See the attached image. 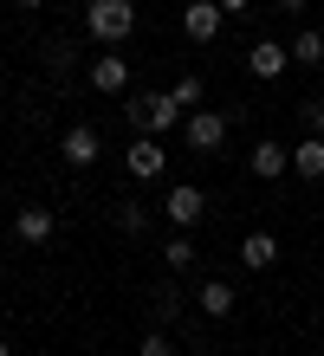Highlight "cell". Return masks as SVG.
<instances>
[{
	"mask_svg": "<svg viewBox=\"0 0 324 356\" xmlns=\"http://www.w3.org/2000/svg\"><path fill=\"white\" fill-rule=\"evenodd\" d=\"M84 33H91L98 46H123V39L137 33V0H91V7H84Z\"/></svg>",
	"mask_w": 324,
	"mask_h": 356,
	"instance_id": "cell-1",
	"label": "cell"
},
{
	"mask_svg": "<svg viewBox=\"0 0 324 356\" xmlns=\"http://www.w3.org/2000/svg\"><path fill=\"white\" fill-rule=\"evenodd\" d=\"M123 111H130V123H137L143 136H162V130H176V123H182V104L169 97V91H137Z\"/></svg>",
	"mask_w": 324,
	"mask_h": 356,
	"instance_id": "cell-2",
	"label": "cell"
},
{
	"mask_svg": "<svg viewBox=\"0 0 324 356\" xmlns=\"http://www.w3.org/2000/svg\"><path fill=\"white\" fill-rule=\"evenodd\" d=\"M182 143H188L194 156H214V149L227 143V117H221V111H188V123H182Z\"/></svg>",
	"mask_w": 324,
	"mask_h": 356,
	"instance_id": "cell-3",
	"label": "cell"
},
{
	"mask_svg": "<svg viewBox=\"0 0 324 356\" xmlns=\"http://www.w3.org/2000/svg\"><path fill=\"white\" fill-rule=\"evenodd\" d=\"M162 214H169V227H176V234H188V227L208 214V195H201L194 181H182V188H169V195H162Z\"/></svg>",
	"mask_w": 324,
	"mask_h": 356,
	"instance_id": "cell-4",
	"label": "cell"
},
{
	"mask_svg": "<svg viewBox=\"0 0 324 356\" xmlns=\"http://www.w3.org/2000/svg\"><path fill=\"white\" fill-rule=\"evenodd\" d=\"M221 7H214V0H182V33L194 39V46H214V33H221Z\"/></svg>",
	"mask_w": 324,
	"mask_h": 356,
	"instance_id": "cell-5",
	"label": "cell"
},
{
	"mask_svg": "<svg viewBox=\"0 0 324 356\" xmlns=\"http://www.w3.org/2000/svg\"><path fill=\"white\" fill-rule=\"evenodd\" d=\"M13 234H20V246H46L59 234V214H52V207H20V214H13Z\"/></svg>",
	"mask_w": 324,
	"mask_h": 356,
	"instance_id": "cell-6",
	"label": "cell"
},
{
	"mask_svg": "<svg viewBox=\"0 0 324 356\" xmlns=\"http://www.w3.org/2000/svg\"><path fill=\"white\" fill-rule=\"evenodd\" d=\"M286 65H292V46H279V39H253L247 46V72L253 78H279Z\"/></svg>",
	"mask_w": 324,
	"mask_h": 356,
	"instance_id": "cell-7",
	"label": "cell"
},
{
	"mask_svg": "<svg viewBox=\"0 0 324 356\" xmlns=\"http://www.w3.org/2000/svg\"><path fill=\"white\" fill-rule=\"evenodd\" d=\"M247 169H253L259 181H279V175L292 169V149H286V143H272V136H266V143H253V156H247Z\"/></svg>",
	"mask_w": 324,
	"mask_h": 356,
	"instance_id": "cell-8",
	"label": "cell"
},
{
	"mask_svg": "<svg viewBox=\"0 0 324 356\" xmlns=\"http://www.w3.org/2000/svg\"><path fill=\"white\" fill-rule=\"evenodd\" d=\"M91 91H104V97L130 91V65H123V52H98V65H91Z\"/></svg>",
	"mask_w": 324,
	"mask_h": 356,
	"instance_id": "cell-9",
	"label": "cell"
},
{
	"mask_svg": "<svg viewBox=\"0 0 324 356\" xmlns=\"http://www.w3.org/2000/svg\"><path fill=\"white\" fill-rule=\"evenodd\" d=\"M59 156L72 162V169H91V162H98V130H91V123H72L65 143H59Z\"/></svg>",
	"mask_w": 324,
	"mask_h": 356,
	"instance_id": "cell-10",
	"label": "cell"
},
{
	"mask_svg": "<svg viewBox=\"0 0 324 356\" xmlns=\"http://www.w3.org/2000/svg\"><path fill=\"white\" fill-rule=\"evenodd\" d=\"M162 169H169V156H162L156 136H137V143H130V175H137V181H156Z\"/></svg>",
	"mask_w": 324,
	"mask_h": 356,
	"instance_id": "cell-11",
	"label": "cell"
},
{
	"mask_svg": "<svg viewBox=\"0 0 324 356\" xmlns=\"http://www.w3.org/2000/svg\"><path fill=\"white\" fill-rule=\"evenodd\" d=\"M240 266H247V272H272V266H279V240H272V234H247V240H240Z\"/></svg>",
	"mask_w": 324,
	"mask_h": 356,
	"instance_id": "cell-12",
	"label": "cell"
},
{
	"mask_svg": "<svg viewBox=\"0 0 324 356\" xmlns=\"http://www.w3.org/2000/svg\"><path fill=\"white\" fill-rule=\"evenodd\" d=\"M194 305H201V318H233V285L227 279H201Z\"/></svg>",
	"mask_w": 324,
	"mask_h": 356,
	"instance_id": "cell-13",
	"label": "cell"
},
{
	"mask_svg": "<svg viewBox=\"0 0 324 356\" xmlns=\"http://www.w3.org/2000/svg\"><path fill=\"white\" fill-rule=\"evenodd\" d=\"M292 175H305V181H324V136H305V143H292Z\"/></svg>",
	"mask_w": 324,
	"mask_h": 356,
	"instance_id": "cell-14",
	"label": "cell"
},
{
	"mask_svg": "<svg viewBox=\"0 0 324 356\" xmlns=\"http://www.w3.org/2000/svg\"><path fill=\"white\" fill-rule=\"evenodd\" d=\"M292 65H324V33H318V26L292 33Z\"/></svg>",
	"mask_w": 324,
	"mask_h": 356,
	"instance_id": "cell-15",
	"label": "cell"
},
{
	"mask_svg": "<svg viewBox=\"0 0 324 356\" xmlns=\"http://www.w3.org/2000/svg\"><path fill=\"white\" fill-rule=\"evenodd\" d=\"M194 259H201V253H194V240H188V234H176V240L162 246V266H169V272H188Z\"/></svg>",
	"mask_w": 324,
	"mask_h": 356,
	"instance_id": "cell-16",
	"label": "cell"
},
{
	"mask_svg": "<svg viewBox=\"0 0 324 356\" xmlns=\"http://www.w3.org/2000/svg\"><path fill=\"white\" fill-rule=\"evenodd\" d=\"M201 91H208V85H201V78H194V72H182L176 85H169V97H176L182 111H188V104H201Z\"/></svg>",
	"mask_w": 324,
	"mask_h": 356,
	"instance_id": "cell-17",
	"label": "cell"
},
{
	"mask_svg": "<svg viewBox=\"0 0 324 356\" xmlns=\"http://www.w3.org/2000/svg\"><path fill=\"white\" fill-rule=\"evenodd\" d=\"M117 227H123L130 240H137L143 227H149V207H137V201H123V207H117Z\"/></svg>",
	"mask_w": 324,
	"mask_h": 356,
	"instance_id": "cell-18",
	"label": "cell"
},
{
	"mask_svg": "<svg viewBox=\"0 0 324 356\" xmlns=\"http://www.w3.org/2000/svg\"><path fill=\"white\" fill-rule=\"evenodd\" d=\"M298 123H305V136H324V97H305V104H298Z\"/></svg>",
	"mask_w": 324,
	"mask_h": 356,
	"instance_id": "cell-19",
	"label": "cell"
},
{
	"mask_svg": "<svg viewBox=\"0 0 324 356\" xmlns=\"http://www.w3.org/2000/svg\"><path fill=\"white\" fill-rule=\"evenodd\" d=\"M137 356H176V350H169V337H162V330H149V337L137 343Z\"/></svg>",
	"mask_w": 324,
	"mask_h": 356,
	"instance_id": "cell-20",
	"label": "cell"
},
{
	"mask_svg": "<svg viewBox=\"0 0 324 356\" xmlns=\"http://www.w3.org/2000/svg\"><path fill=\"white\" fill-rule=\"evenodd\" d=\"M214 7H221V13H227V19H240V13H247V7H253V0H214Z\"/></svg>",
	"mask_w": 324,
	"mask_h": 356,
	"instance_id": "cell-21",
	"label": "cell"
},
{
	"mask_svg": "<svg viewBox=\"0 0 324 356\" xmlns=\"http://www.w3.org/2000/svg\"><path fill=\"white\" fill-rule=\"evenodd\" d=\"M279 7H286V13H305V7H311V0H279Z\"/></svg>",
	"mask_w": 324,
	"mask_h": 356,
	"instance_id": "cell-22",
	"label": "cell"
},
{
	"mask_svg": "<svg viewBox=\"0 0 324 356\" xmlns=\"http://www.w3.org/2000/svg\"><path fill=\"white\" fill-rule=\"evenodd\" d=\"M0 356H13V343H7V337H0Z\"/></svg>",
	"mask_w": 324,
	"mask_h": 356,
	"instance_id": "cell-23",
	"label": "cell"
},
{
	"mask_svg": "<svg viewBox=\"0 0 324 356\" xmlns=\"http://www.w3.org/2000/svg\"><path fill=\"white\" fill-rule=\"evenodd\" d=\"M20 7H46V0H20Z\"/></svg>",
	"mask_w": 324,
	"mask_h": 356,
	"instance_id": "cell-24",
	"label": "cell"
},
{
	"mask_svg": "<svg viewBox=\"0 0 324 356\" xmlns=\"http://www.w3.org/2000/svg\"><path fill=\"white\" fill-rule=\"evenodd\" d=\"M117 356H130V350H117Z\"/></svg>",
	"mask_w": 324,
	"mask_h": 356,
	"instance_id": "cell-25",
	"label": "cell"
}]
</instances>
